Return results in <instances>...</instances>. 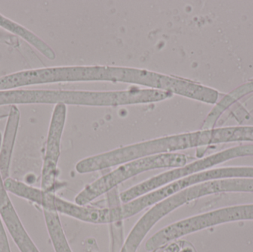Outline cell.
Masks as SVG:
<instances>
[{
	"label": "cell",
	"mask_w": 253,
	"mask_h": 252,
	"mask_svg": "<svg viewBox=\"0 0 253 252\" xmlns=\"http://www.w3.org/2000/svg\"><path fill=\"white\" fill-rule=\"evenodd\" d=\"M2 136H1V133H0V149H1V144H2Z\"/></svg>",
	"instance_id": "18"
},
{
	"label": "cell",
	"mask_w": 253,
	"mask_h": 252,
	"mask_svg": "<svg viewBox=\"0 0 253 252\" xmlns=\"http://www.w3.org/2000/svg\"><path fill=\"white\" fill-rule=\"evenodd\" d=\"M67 118V106H55L49 126L45 154L42 171L41 189L54 193L57 176V166L61 153V142Z\"/></svg>",
	"instance_id": "6"
},
{
	"label": "cell",
	"mask_w": 253,
	"mask_h": 252,
	"mask_svg": "<svg viewBox=\"0 0 253 252\" xmlns=\"http://www.w3.org/2000/svg\"><path fill=\"white\" fill-rule=\"evenodd\" d=\"M195 147H201L200 131L158 138L88 157L77 163L76 170L80 174L94 173L141 158Z\"/></svg>",
	"instance_id": "1"
},
{
	"label": "cell",
	"mask_w": 253,
	"mask_h": 252,
	"mask_svg": "<svg viewBox=\"0 0 253 252\" xmlns=\"http://www.w3.org/2000/svg\"><path fill=\"white\" fill-rule=\"evenodd\" d=\"M43 213L55 252H73L64 232L59 213L48 210H43Z\"/></svg>",
	"instance_id": "11"
},
{
	"label": "cell",
	"mask_w": 253,
	"mask_h": 252,
	"mask_svg": "<svg viewBox=\"0 0 253 252\" xmlns=\"http://www.w3.org/2000/svg\"><path fill=\"white\" fill-rule=\"evenodd\" d=\"M252 91H253V82L247 84V85L242 86L240 88L236 90V92H233V93L227 96L225 99L221 101L210 112L209 115L207 117L205 122H204L202 130L213 129L218 118L227 108H228L230 105H233L238 99L245 96L248 93H249V92Z\"/></svg>",
	"instance_id": "12"
},
{
	"label": "cell",
	"mask_w": 253,
	"mask_h": 252,
	"mask_svg": "<svg viewBox=\"0 0 253 252\" xmlns=\"http://www.w3.org/2000/svg\"><path fill=\"white\" fill-rule=\"evenodd\" d=\"M190 201V195L186 189L155 204L134 225L120 252H136L147 234L156 223L174 210Z\"/></svg>",
	"instance_id": "5"
},
{
	"label": "cell",
	"mask_w": 253,
	"mask_h": 252,
	"mask_svg": "<svg viewBox=\"0 0 253 252\" xmlns=\"http://www.w3.org/2000/svg\"><path fill=\"white\" fill-rule=\"evenodd\" d=\"M245 156H253V144L233 146L210 156L199 158L197 161L187 164L183 167H177L158 175L122 192L120 193V199L123 204H126L175 180L210 170L229 160Z\"/></svg>",
	"instance_id": "3"
},
{
	"label": "cell",
	"mask_w": 253,
	"mask_h": 252,
	"mask_svg": "<svg viewBox=\"0 0 253 252\" xmlns=\"http://www.w3.org/2000/svg\"><path fill=\"white\" fill-rule=\"evenodd\" d=\"M179 252H195V250L190 244H187Z\"/></svg>",
	"instance_id": "17"
},
{
	"label": "cell",
	"mask_w": 253,
	"mask_h": 252,
	"mask_svg": "<svg viewBox=\"0 0 253 252\" xmlns=\"http://www.w3.org/2000/svg\"><path fill=\"white\" fill-rule=\"evenodd\" d=\"M20 120V112L17 107L10 106L7 115V124L3 136L2 144L0 149V173L3 180L8 179L10 161L14 147Z\"/></svg>",
	"instance_id": "7"
},
{
	"label": "cell",
	"mask_w": 253,
	"mask_h": 252,
	"mask_svg": "<svg viewBox=\"0 0 253 252\" xmlns=\"http://www.w3.org/2000/svg\"><path fill=\"white\" fill-rule=\"evenodd\" d=\"M25 198L42 207L43 210H52L92 224H112L124 220L123 204L108 205L105 208L79 205L59 198L54 193L44 192L33 186L28 188Z\"/></svg>",
	"instance_id": "4"
},
{
	"label": "cell",
	"mask_w": 253,
	"mask_h": 252,
	"mask_svg": "<svg viewBox=\"0 0 253 252\" xmlns=\"http://www.w3.org/2000/svg\"><path fill=\"white\" fill-rule=\"evenodd\" d=\"M57 104H58V90H57Z\"/></svg>",
	"instance_id": "19"
},
{
	"label": "cell",
	"mask_w": 253,
	"mask_h": 252,
	"mask_svg": "<svg viewBox=\"0 0 253 252\" xmlns=\"http://www.w3.org/2000/svg\"><path fill=\"white\" fill-rule=\"evenodd\" d=\"M0 27L4 28L5 31H8L10 34L20 37L22 39L29 43L31 46L35 47L40 53L49 60H54L56 59V53L54 50L38 36L36 35L22 25L5 17L1 13H0Z\"/></svg>",
	"instance_id": "10"
},
{
	"label": "cell",
	"mask_w": 253,
	"mask_h": 252,
	"mask_svg": "<svg viewBox=\"0 0 253 252\" xmlns=\"http://www.w3.org/2000/svg\"><path fill=\"white\" fill-rule=\"evenodd\" d=\"M0 216L20 252H40L21 223L12 203L0 209Z\"/></svg>",
	"instance_id": "8"
},
{
	"label": "cell",
	"mask_w": 253,
	"mask_h": 252,
	"mask_svg": "<svg viewBox=\"0 0 253 252\" xmlns=\"http://www.w3.org/2000/svg\"><path fill=\"white\" fill-rule=\"evenodd\" d=\"M199 198L221 192L253 193V179H227L196 184Z\"/></svg>",
	"instance_id": "9"
},
{
	"label": "cell",
	"mask_w": 253,
	"mask_h": 252,
	"mask_svg": "<svg viewBox=\"0 0 253 252\" xmlns=\"http://www.w3.org/2000/svg\"><path fill=\"white\" fill-rule=\"evenodd\" d=\"M187 244L186 241H174L153 252H179Z\"/></svg>",
	"instance_id": "14"
},
{
	"label": "cell",
	"mask_w": 253,
	"mask_h": 252,
	"mask_svg": "<svg viewBox=\"0 0 253 252\" xmlns=\"http://www.w3.org/2000/svg\"><path fill=\"white\" fill-rule=\"evenodd\" d=\"M0 43L7 44L13 47H19L20 44L19 38L16 36L13 35L10 33L0 31Z\"/></svg>",
	"instance_id": "13"
},
{
	"label": "cell",
	"mask_w": 253,
	"mask_h": 252,
	"mask_svg": "<svg viewBox=\"0 0 253 252\" xmlns=\"http://www.w3.org/2000/svg\"><path fill=\"white\" fill-rule=\"evenodd\" d=\"M0 252H11L5 229L1 222V216H0Z\"/></svg>",
	"instance_id": "15"
},
{
	"label": "cell",
	"mask_w": 253,
	"mask_h": 252,
	"mask_svg": "<svg viewBox=\"0 0 253 252\" xmlns=\"http://www.w3.org/2000/svg\"><path fill=\"white\" fill-rule=\"evenodd\" d=\"M10 203L11 201L7 195V190L4 187V180H3L1 173H0V209L6 207Z\"/></svg>",
	"instance_id": "16"
},
{
	"label": "cell",
	"mask_w": 253,
	"mask_h": 252,
	"mask_svg": "<svg viewBox=\"0 0 253 252\" xmlns=\"http://www.w3.org/2000/svg\"><path fill=\"white\" fill-rule=\"evenodd\" d=\"M187 162V155L179 152H172L147 157L122 164L111 173L85 186L76 196L75 203L79 205H87L118 187L123 182L141 173L157 169L177 168L186 165Z\"/></svg>",
	"instance_id": "2"
}]
</instances>
